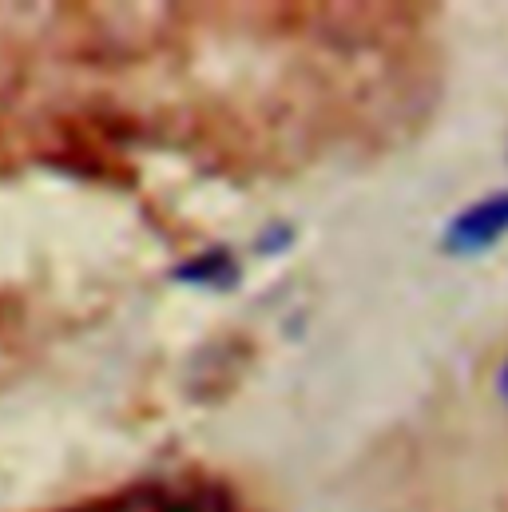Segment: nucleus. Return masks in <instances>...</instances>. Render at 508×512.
Here are the masks:
<instances>
[{"label":"nucleus","instance_id":"3","mask_svg":"<svg viewBox=\"0 0 508 512\" xmlns=\"http://www.w3.org/2000/svg\"><path fill=\"white\" fill-rule=\"evenodd\" d=\"M163 512H231V497L223 489H199V493L171 501Z\"/></svg>","mask_w":508,"mask_h":512},{"label":"nucleus","instance_id":"4","mask_svg":"<svg viewBox=\"0 0 508 512\" xmlns=\"http://www.w3.org/2000/svg\"><path fill=\"white\" fill-rule=\"evenodd\" d=\"M497 393H501V401L508 405V362L501 366V374H497Z\"/></svg>","mask_w":508,"mask_h":512},{"label":"nucleus","instance_id":"2","mask_svg":"<svg viewBox=\"0 0 508 512\" xmlns=\"http://www.w3.org/2000/svg\"><path fill=\"white\" fill-rule=\"evenodd\" d=\"M179 282H191V286H215V290H227L239 282V266L227 251H207V255L191 258L175 270Z\"/></svg>","mask_w":508,"mask_h":512},{"label":"nucleus","instance_id":"1","mask_svg":"<svg viewBox=\"0 0 508 512\" xmlns=\"http://www.w3.org/2000/svg\"><path fill=\"white\" fill-rule=\"evenodd\" d=\"M505 235H508V191H497V195H485V199H477L473 207H465V211L445 227L441 251L457 258H473V255L493 251Z\"/></svg>","mask_w":508,"mask_h":512}]
</instances>
